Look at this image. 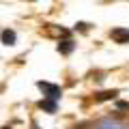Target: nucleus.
<instances>
[{
    "mask_svg": "<svg viewBox=\"0 0 129 129\" xmlns=\"http://www.w3.org/2000/svg\"><path fill=\"white\" fill-rule=\"evenodd\" d=\"M110 37L114 39V43L125 45V43H129V28H114L110 32Z\"/></svg>",
    "mask_w": 129,
    "mask_h": 129,
    "instance_id": "obj_1",
    "label": "nucleus"
},
{
    "mask_svg": "<svg viewBox=\"0 0 129 129\" xmlns=\"http://www.w3.org/2000/svg\"><path fill=\"white\" fill-rule=\"evenodd\" d=\"M39 88H43V90L47 92V97H50V99H58V97H60V86H56V84L39 82Z\"/></svg>",
    "mask_w": 129,
    "mask_h": 129,
    "instance_id": "obj_2",
    "label": "nucleus"
},
{
    "mask_svg": "<svg viewBox=\"0 0 129 129\" xmlns=\"http://www.w3.org/2000/svg\"><path fill=\"white\" fill-rule=\"evenodd\" d=\"M0 39H2V43L5 45H15V41H17V35H15V30H2V35H0Z\"/></svg>",
    "mask_w": 129,
    "mask_h": 129,
    "instance_id": "obj_3",
    "label": "nucleus"
},
{
    "mask_svg": "<svg viewBox=\"0 0 129 129\" xmlns=\"http://www.w3.org/2000/svg\"><path fill=\"white\" fill-rule=\"evenodd\" d=\"M73 47H75V43L71 41V39H62V41L58 43V52H60V54H71Z\"/></svg>",
    "mask_w": 129,
    "mask_h": 129,
    "instance_id": "obj_4",
    "label": "nucleus"
},
{
    "mask_svg": "<svg viewBox=\"0 0 129 129\" xmlns=\"http://www.w3.org/2000/svg\"><path fill=\"white\" fill-rule=\"evenodd\" d=\"M118 95V90H103V92H97V101H110V99H114V97Z\"/></svg>",
    "mask_w": 129,
    "mask_h": 129,
    "instance_id": "obj_5",
    "label": "nucleus"
},
{
    "mask_svg": "<svg viewBox=\"0 0 129 129\" xmlns=\"http://www.w3.org/2000/svg\"><path fill=\"white\" fill-rule=\"evenodd\" d=\"M39 108H41V110H47V112H56V103L54 101H41Z\"/></svg>",
    "mask_w": 129,
    "mask_h": 129,
    "instance_id": "obj_6",
    "label": "nucleus"
},
{
    "mask_svg": "<svg viewBox=\"0 0 129 129\" xmlns=\"http://www.w3.org/2000/svg\"><path fill=\"white\" fill-rule=\"evenodd\" d=\"M75 28H78L80 32H86V30H88V24H86V22H80V24H75Z\"/></svg>",
    "mask_w": 129,
    "mask_h": 129,
    "instance_id": "obj_7",
    "label": "nucleus"
},
{
    "mask_svg": "<svg viewBox=\"0 0 129 129\" xmlns=\"http://www.w3.org/2000/svg\"><path fill=\"white\" fill-rule=\"evenodd\" d=\"M116 106H118V110H129V103L127 101H118Z\"/></svg>",
    "mask_w": 129,
    "mask_h": 129,
    "instance_id": "obj_8",
    "label": "nucleus"
},
{
    "mask_svg": "<svg viewBox=\"0 0 129 129\" xmlns=\"http://www.w3.org/2000/svg\"><path fill=\"white\" fill-rule=\"evenodd\" d=\"M73 129H86V125H78V127H73Z\"/></svg>",
    "mask_w": 129,
    "mask_h": 129,
    "instance_id": "obj_9",
    "label": "nucleus"
},
{
    "mask_svg": "<svg viewBox=\"0 0 129 129\" xmlns=\"http://www.w3.org/2000/svg\"><path fill=\"white\" fill-rule=\"evenodd\" d=\"M5 129H11V127H5Z\"/></svg>",
    "mask_w": 129,
    "mask_h": 129,
    "instance_id": "obj_10",
    "label": "nucleus"
}]
</instances>
